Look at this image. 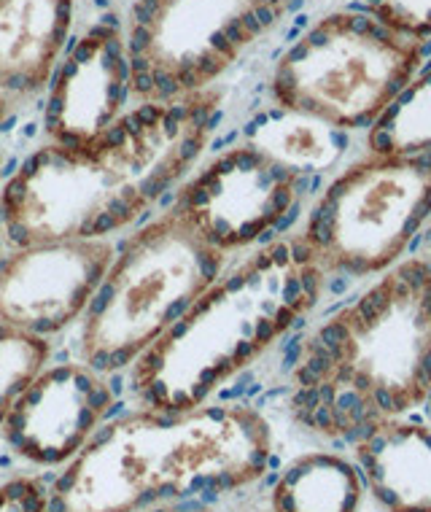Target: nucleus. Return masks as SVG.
I'll return each instance as SVG.
<instances>
[{"instance_id": "1", "label": "nucleus", "mask_w": 431, "mask_h": 512, "mask_svg": "<svg viewBox=\"0 0 431 512\" xmlns=\"http://www.w3.org/2000/svg\"><path fill=\"white\" fill-rule=\"evenodd\" d=\"M431 397V262L402 259L302 337L291 418L324 440H359Z\"/></svg>"}, {"instance_id": "2", "label": "nucleus", "mask_w": 431, "mask_h": 512, "mask_svg": "<svg viewBox=\"0 0 431 512\" xmlns=\"http://www.w3.org/2000/svg\"><path fill=\"white\" fill-rule=\"evenodd\" d=\"M326 281L297 235L229 259L216 283L130 367L138 407L178 415L208 405L313 313Z\"/></svg>"}, {"instance_id": "3", "label": "nucleus", "mask_w": 431, "mask_h": 512, "mask_svg": "<svg viewBox=\"0 0 431 512\" xmlns=\"http://www.w3.org/2000/svg\"><path fill=\"white\" fill-rule=\"evenodd\" d=\"M229 259L197 238L178 213L162 211L116 246L81 316L71 356L108 378L130 370L216 283Z\"/></svg>"}, {"instance_id": "4", "label": "nucleus", "mask_w": 431, "mask_h": 512, "mask_svg": "<svg viewBox=\"0 0 431 512\" xmlns=\"http://www.w3.org/2000/svg\"><path fill=\"white\" fill-rule=\"evenodd\" d=\"M426 44L396 33L370 11H329L310 22L275 62V108L340 133L367 130L423 68Z\"/></svg>"}, {"instance_id": "5", "label": "nucleus", "mask_w": 431, "mask_h": 512, "mask_svg": "<svg viewBox=\"0 0 431 512\" xmlns=\"http://www.w3.org/2000/svg\"><path fill=\"white\" fill-rule=\"evenodd\" d=\"M431 221V154H364L337 170L294 232L326 275L378 278Z\"/></svg>"}, {"instance_id": "6", "label": "nucleus", "mask_w": 431, "mask_h": 512, "mask_svg": "<svg viewBox=\"0 0 431 512\" xmlns=\"http://www.w3.org/2000/svg\"><path fill=\"white\" fill-rule=\"evenodd\" d=\"M302 0H135L124 41L132 100L213 87Z\"/></svg>"}, {"instance_id": "7", "label": "nucleus", "mask_w": 431, "mask_h": 512, "mask_svg": "<svg viewBox=\"0 0 431 512\" xmlns=\"http://www.w3.org/2000/svg\"><path fill=\"white\" fill-rule=\"evenodd\" d=\"M151 205L87 149L44 141L0 184V243L17 248L111 238Z\"/></svg>"}, {"instance_id": "8", "label": "nucleus", "mask_w": 431, "mask_h": 512, "mask_svg": "<svg viewBox=\"0 0 431 512\" xmlns=\"http://www.w3.org/2000/svg\"><path fill=\"white\" fill-rule=\"evenodd\" d=\"M305 189L308 176L243 138L197 165L176 189L170 211L208 246L235 256L286 227Z\"/></svg>"}, {"instance_id": "9", "label": "nucleus", "mask_w": 431, "mask_h": 512, "mask_svg": "<svg viewBox=\"0 0 431 512\" xmlns=\"http://www.w3.org/2000/svg\"><path fill=\"white\" fill-rule=\"evenodd\" d=\"M224 92L216 87L170 100H132L87 151L154 205L192 176L211 146Z\"/></svg>"}, {"instance_id": "10", "label": "nucleus", "mask_w": 431, "mask_h": 512, "mask_svg": "<svg viewBox=\"0 0 431 512\" xmlns=\"http://www.w3.org/2000/svg\"><path fill=\"white\" fill-rule=\"evenodd\" d=\"M168 418L135 407L106 421L54 477L46 512H143L165 504Z\"/></svg>"}, {"instance_id": "11", "label": "nucleus", "mask_w": 431, "mask_h": 512, "mask_svg": "<svg viewBox=\"0 0 431 512\" xmlns=\"http://www.w3.org/2000/svg\"><path fill=\"white\" fill-rule=\"evenodd\" d=\"M114 256V238L60 240L3 254L0 327L54 337L79 324Z\"/></svg>"}, {"instance_id": "12", "label": "nucleus", "mask_w": 431, "mask_h": 512, "mask_svg": "<svg viewBox=\"0 0 431 512\" xmlns=\"http://www.w3.org/2000/svg\"><path fill=\"white\" fill-rule=\"evenodd\" d=\"M114 405L108 375L76 359L49 364L3 418L0 442L33 467H65L111 418Z\"/></svg>"}, {"instance_id": "13", "label": "nucleus", "mask_w": 431, "mask_h": 512, "mask_svg": "<svg viewBox=\"0 0 431 512\" xmlns=\"http://www.w3.org/2000/svg\"><path fill=\"white\" fill-rule=\"evenodd\" d=\"M89 25L57 65L44 108L46 141L87 149L130 108V54L124 27Z\"/></svg>"}, {"instance_id": "14", "label": "nucleus", "mask_w": 431, "mask_h": 512, "mask_svg": "<svg viewBox=\"0 0 431 512\" xmlns=\"http://www.w3.org/2000/svg\"><path fill=\"white\" fill-rule=\"evenodd\" d=\"M76 0H0V95L22 106L49 89L71 46Z\"/></svg>"}, {"instance_id": "15", "label": "nucleus", "mask_w": 431, "mask_h": 512, "mask_svg": "<svg viewBox=\"0 0 431 512\" xmlns=\"http://www.w3.org/2000/svg\"><path fill=\"white\" fill-rule=\"evenodd\" d=\"M353 464L383 512H431V426L391 418L353 440Z\"/></svg>"}, {"instance_id": "16", "label": "nucleus", "mask_w": 431, "mask_h": 512, "mask_svg": "<svg viewBox=\"0 0 431 512\" xmlns=\"http://www.w3.org/2000/svg\"><path fill=\"white\" fill-rule=\"evenodd\" d=\"M364 480L340 453H302L270 491V512H359Z\"/></svg>"}, {"instance_id": "17", "label": "nucleus", "mask_w": 431, "mask_h": 512, "mask_svg": "<svg viewBox=\"0 0 431 512\" xmlns=\"http://www.w3.org/2000/svg\"><path fill=\"white\" fill-rule=\"evenodd\" d=\"M243 138L302 176L329 173L345 151V135L340 130L275 106L256 116Z\"/></svg>"}, {"instance_id": "18", "label": "nucleus", "mask_w": 431, "mask_h": 512, "mask_svg": "<svg viewBox=\"0 0 431 512\" xmlns=\"http://www.w3.org/2000/svg\"><path fill=\"white\" fill-rule=\"evenodd\" d=\"M367 154H431V62L367 127Z\"/></svg>"}, {"instance_id": "19", "label": "nucleus", "mask_w": 431, "mask_h": 512, "mask_svg": "<svg viewBox=\"0 0 431 512\" xmlns=\"http://www.w3.org/2000/svg\"><path fill=\"white\" fill-rule=\"evenodd\" d=\"M49 359V337L0 327V424L14 402L25 394L27 386L49 367Z\"/></svg>"}, {"instance_id": "20", "label": "nucleus", "mask_w": 431, "mask_h": 512, "mask_svg": "<svg viewBox=\"0 0 431 512\" xmlns=\"http://www.w3.org/2000/svg\"><path fill=\"white\" fill-rule=\"evenodd\" d=\"M364 11L413 41L431 38V0H364Z\"/></svg>"}, {"instance_id": "21", "label": "nucleus", "mask_w": 431, "mask_h": 512, "mask_svg": "<svg viewBox=\"0 0 431 512\" xmlns=\"http://www.w3.org/2000/svg\"><path fill=\"white\" fill-rule=\"evenodd\" d=\"M49 483L44 475H11L0 483V512H46Z\"/></svg>"}, {"instance_id": "22", "label": "nucleus", "mask_w": 431, "mask_h": 512, "mask_svg": "<svg viewBox=\"0 0 431 512\" xmlns=\"http://www.w3.org/2000/svg\"><path fill=\"white\" fill-rule=\"evenodd\" d=\"M143 512H211L208 507H197V510H184V507H178L176 502H168V504H157V507H149V510Z\"/></svg>"}, {"instance_id": "23", "label": "nucleus", "mask_w": 431, "mask_h": 512, "mask_svg": "<svg viewBox=\"0 0 431 512\" xmlns=\"http://www.w3.org/2000/svg\"><path fill=\"white\" fill-rule=\"evenodd\" d=\"M14 111H17V106H11L9 100L3 98V95H0V127H3V124L9 122V116L14 114Z\"/></svg>"}, {"instance_id": "24", "label": "nucleus", "mask_w": 431, "mask_h": 512, "mask_svg": "<svg viewBox=\"0 0 431 512\" xmlns=\"http://www.w3.org/2000/svg\"><path fill=\"white\" fill-rule=\"evenodd\" d=\"M3 168H6V154H3V146H0V181H3Z\"/></svg>"}, {"instance_id": "25", "label": "nucleus", "mask_w": 431, "mask_h": 512, "mask_svg": "<svg viewBox=\"0 0 431 512\" xmlns=\"http://www.w3.org/2000/svg\"><path fill=\"white\" fill-rule=\"evenodd\" d=\"M426 251H429V262H431V227H429V238H426Z\"/></svg>"}, {"instance_id": "26", "label": "nucleus", "mask_w": 431, "mask_h": 512, "mask_svg": "<svg viewBox=\"0 0 431 512\" xmlns=\"http://www.w3.org/2000/svg\"><path fill=\"white\" fill-rule=\"evenodd\" d=\"M429 413H431V397H429Z\"/></svg>"}, {"instance_id": "27", "label": "nucleus", "mask_w": 431, "mask_h": 512, "mask_svg": "<svg viewBox=\"0 0 431 512\" xmlns=\"http://www.w3.org/2000/svg\"><path fill=\"white\" fill-rule=\"evenodd\" d=\"M0 248H3V243H0Z\"/></svg>"}]
</instances>
